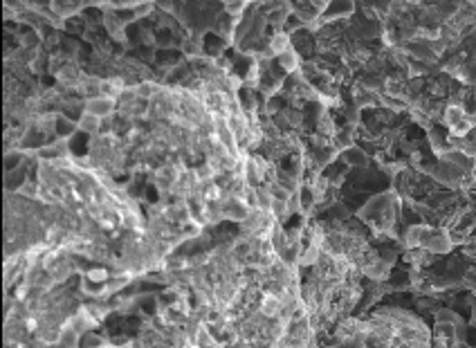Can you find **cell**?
Wrapping results in <instances>:
<instances>
[{"label":"cell","mask_w":476,"mask_h":348,"mask_svg":"<svg viewBox=\"0 0 476 348\" xmlns=\"http://www.w3.org/2000/svg\"><path fill=\"white\" fill-rule=\"evenodd\" d=\"M355 14V0H328V7L321 14V23H337L344 18H351Z\"/></svg>","instance_id":"6da1fadb"},{"label":"cell","mask_w":476,"mask_h":348,"mask_svg":"<svg viewBox=\"0 0 476 348\" xmlns=\"http://www.w3.org/2000/svg\"><path fill=\"white\" fill-rule=\"evenodd\" d=\"M84 108L86 112H90V115L99 117V119H108L117 112V99H110V97H90V99L84 101Z\"/></svg>","instance_id":"7a4b0ae2"},{"label":"cell","mask_w":476,"mask_h":348,"mask_svg":"<svg viewBox=\"0 0 476 348\" xmlns=\"http://www.w3.org/2000/svg\"><path fill=\"white\" fill-rule=\"evenodd\" d=\"M101 23H103V29H106V34L112 40H117V43H126V25H124V21L119 18V14L115 10H106Z\"/></svg>","instance_id":"3957f363"},{"label":"cell","mask_w":476,"mask_h":348,"mask_svg":"<svg viewBox=\"0 0 476 348\" xmlns=\"http://www.w3.org/2000/svg\"><path fill=\"white\" fill-rule=\"evenodd\" d=\"M451 245H454V240H451V236L447 232H434L427 236V240L423 243V249L429 254H447Z\"/></svg>","instance_id":"277c9868"},{"label":"cell","mask_w":476,"mask_h":348,"mask_svg":"<svg viewBox=\"0 0 476 348\" xmlns=\"http://www.w3.org/2000/svg\"><path fill=\"white\" fill-rule=\"evenodd\" d=\"M177 180H180V171H177L175 164H162V166L158 169L155 187L162 191V193H171Z\"/></svg>","instance_id":"5b68a950"},{"label":"cell","mask_w":476,"mask_h":348,"mask_svg":"<svg viewBox=\"0 0 476 348\" xmlns=\"http://www.w3.org/2000/svg\"><path fill=\"white\" fill-rule=\"evenodd\" d=\"M236 23H238V18H234L231 14H227V12H221L214 18V23H212V29L216 32L218 36H221L223 40H231L234 38V32H236Z\"/></svg>","instance_id":"8992f818"},{"label":"cell","mask_w":476,"mask_h":348,"mask_svg":"<svg viewBox=\"0 0 476 348\" xmlns=\"http://www.w3.org/2000/svg\"><path fill=\"white\" fill-rule=\"evenodd\" d=\"M277 63H279V68L284 70V75H297V72H301V66H303L301 54L295 45L288 47L281 56H277Z\"/></svg>","instance_id":"52a82bcc"},{"label":"cell","mask_w":476,"mask_h":348,"mask_svg":"<svg viewBox=\"0 0 476 348\" xmlns=\"http://www.w3.org/2000/svg\"><path fill=\"white\" fill-rule=\"evenodd\" d=\"M77 126H79V131L86 133V135H90V137H97L101 133V128H103V119L99 117H95L90 115V112H82V115L77 117Z\"/></svg>","instance_id":"ba28073f"},{"label":"cell","mask_w":476,"mask_h":348,"mask_svg":"<svg viewBox=\"0 0 476 348\" xmlns=\"http://www.w3.org/2000/svg\"><path fill=\"white\" fill-rule=\"evenodd\" d=\"M288 47H292V34H290V32H277V34H272L268 40V50L274 59L284 54Z\"/></svg>","instance_id":"9c48e42d"},{"label":"cell","mask_w":476,"mask_h":348,"mask_svg":"<svg viewBox=\"0 0 476 348\" xmlns=\"http://www.w3.org/2000/svg\"><path fill=\"white\" fill-rule=\"evenodd\" d=\"M101 84H103V79H99V77H92V75L90 77H82L75 90L82 97H86V99H90V97H99L101 95Z\"/></svg>","instance_id":"30bf717a"},{"label":"cell","mask_w":476,"mask_h":348,"mask_svg":"<svg viewBox=\"0 0 476 348\" xmlns=\"http://www.w3.org/2000/svg\"><path fill=\"white\" fill-rule=\"evenodd\" d=\"M126 79L119 77V75H112V77H106L101 84V95L103 97H110V99H117L119 95H122L126 90Z\"/></svg>","instance_id":"8fae6325"},{"label":"cell","mask_w":476,"mask_h":348,"mask_svg":"<svg viewBox=\"0 0 476 348\" xmlns=\"http://www.w3.org/2000/svg\"><path fill=\"white\" fill-rule=\"evenodd\" d=\"M133 88L137 90V97H140V99H149V101H153L160 92H162V86L155 84V81H151V79L137 81Z\"/></svg>","instance_id":"7c38bea8"},{"label":"cell","mask_w":476,"mask_h":348,"mask_svg":"<svg viewBox=\"0 0 476 348\" xmlns=\"http://www.w3.org/2000/svg\"><path fill=\"white\" fill-rule=\"evenodd\" d=\"M281 310H284V301H281L277 295L270 293V295L263 297V301H261V314H263V317L274 319Z\"/></svg>","instance_id":"4fadbf2b"},{"label":"cell","mask_w":476,"mask_h":348,"mask_svg":"<svg viewBox=\"0 0 476 348\" xmlns=\"http://www.w3.org/2000/svg\"><path fill=\"white\" fill-rule=\"evenodd\" d=\"M342 160L346 166H366L368 164V156L360 147H351L342 151Z\"/></svg>","instance_id":"5bb4252c"},{"label":"cell","mask_w":476,"mask_h":348,"mask_svg":"<svg viewBox=\"0 0 476 348\" xmlns=\"http://www.w3.org/2000/svg\"><path fill=\"white\" fill-rule=\"evenodd\" d=\"M79 131L77 126V119H68L66 115H61L59 112V121H56V137H63V140H68V137Z\"/></svg>","instance_id":"9a60e30c"},{"label":"cell","mask_w":476,"mask_h":348,"mask_svg":"<svg viewBox=\"0 0 476 348\" xmlns=\"http://www.w3.org/2000/svg\"><path fill=\"white\" fill-rule=\"evenodd\" d=\"M79 342H82V337H79V333L72 326H66L61 330V335H59V346L61 348H77Z\"/></svg>","instance_id":"2e32d148"},{"label":"cell","mask_w":476,"mask_h":348,"mask_svg":"<svg viewBox=\"0 0 476 348\" xmlns=\"http://www.w3.org/2000/svg\"><path fill=\"white\" fill-rule=\"evenodd\" d=\"M182 52L187 56H200L205 54V45H203V36H189L187 40L182 43Z\"/></svg>","instance_id":"e0dca14e"},{"label":"cell","mask_w":476,"mask_h":348,"mask_svg":"<svg viewBox=\"0 0 476 348\" xmlns=\"http://www.w3.org/2000/svg\"><path fill=\"white\" fill-rule=\"evenodd\" d=\"M23 162H25V153H23L21 149H18V151H7V156H5V169H7V173L16 171V169H21Z\"/></svg>","instance_id":"ac0fdd59"},{"label":"cell","mask_w":476,"mask_h":348,"mask_svg":"<svg viewBox=\"0 0 476 348\" xmlns=\"http://www.w3.org/2000/svg\"><path fill=\"white\" fill-rule=\"evenodd\" d=\"M270 214L277 218V221H286V218L292 216V212H290V207H288V200H279V198L272 200Z\"/></svg>","instance_id":"d6986e66"},{"label":"cell","mask_w":476,"mask_h":348,"mask_svg":"<svg viewBox=\"0 0 476 348\" xmlns=\"http://www.w3.org/2000/svg\"><path fill=\"white\" fill-rule=\"evenodd\" d=\"M281 110H284V106H281V101L277 99V97H270V99L261 106V112H263V115H268V117L279 115Z\"/></svg>","instance_id":"ffe728a7"},{"label":"cell","mask_w":476,"mask_h":348,"mask_svg":"<svg viewBox=\"0 0 476 348\" xmlns=\"http://www.w3.org/2000/svg\"><path fill=\"white\" fill-rule=\"evenodd\" d=\"M196 346L198 348H209L214 346V337L207 333L205 328H198V337H196Z\"/></svg>","instance_id":"44dd1931"},{"label":"cell","mask_w":476,"mask_h":348,"mask_svg":"<svg viewBox=\"0 0 476 348\" xmlns=\"http://www.w3.org/2000/svg\"><path fill=\"white\" fill-rule=\"evenodd\" d=\"M18 193H21V196H25V198H36V187H34V182L27 180V182L18 189Z\"/></svg>","instance_id":"7402d4cb"},{"label":"cell","mask_w":476,"mask_h":348,"mask_svg":"<svg viewBox=\"0 0 476 348\" xmlns=\"http://www.w3.org/2000/svg\"><path fill=\"white\" fill-rule=\"evenodd\" d=\"M431 348H447V344L442 342V339L436 337V339H434V344H431Z\"/></svg>","instance_id":"603a6c76"},{"label":"cell","mask_w":476,"mask_h":348,"mask_svg":"<svg viewBox=\"0 0 476 348\" xmlns=\"http://www.w3.org/2000/svg\"><path fill=\"white\" fill-rule=\"evenodd\" d=\"M467 3H470L472 7H476V0H467Z\"/></svg>","instance_id":"cb8c5ba5"}]
</instances>
